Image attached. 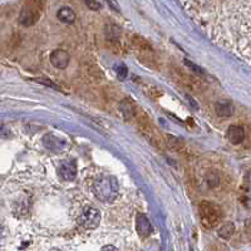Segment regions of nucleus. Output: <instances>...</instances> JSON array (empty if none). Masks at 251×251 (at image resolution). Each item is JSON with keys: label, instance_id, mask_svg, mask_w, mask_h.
I'll list each match as a JSON object with an SVG mask.
<instances>
[{"label": "nucleus", "instance_id": "24", "mask_svg": "<svg viewBox=\"0 0 251 251\" xmlns=\"http://www.w3.org/2000/svg\"><path fill=\"white\" fill-rule=\"evenodd\" d=\"M107 3H108V5L112 8L113 10H116V12H119V5H118V3L116 1V0H107Z\"/></svg>", "mask_w": 251, "mask_h": 251}, {"label": "nucleus", "instance_id": "16", "mask_svg": "<svg viewBox=\"0 0 251 251\" xmlns=\"http://www.w3.org/2000/svg\"><path fill=\"white\" fill-rule=\"evenodd\" d=\"M234 233H235V225L233 222H226L218 229V235L220 236L221 239L229 240L234 235Z\"/></svg>", "mask_w": 251, "mask_h": 251}, {"label": "nucleus", "instance_id": "1", "mask_svg": "<svg viewBox=\"0 0 251 251\" xmlns=\"http://www.w3.org/2000/svg\"><path fill=\"white\" fill-rule=\"evenodd\" d=\"M93 192L98 200L104 203H112L118 197L119 184L113 176H100L93 182Z\"/></svg>", "mask_w": 251, "mask_h": 251}, {"label": "nucleus", "instance_id": "23", "mask_svg": "<svg viewBox=\"0 0 251 251\" xmlns=\"http://www.w3.org/2000/svg\"><path fill=\"white\" fill-rule=\"evenodd\" d=\"M245 233H246V236H248V239L250 240V242H251V220L246 221Z\"/></svg>", "mask_w": 251, "mask_h": 251}, {"label": "nucleus", "instance_id": "9", "mask_svg": "<svg viewBox=\"0 0 251 251\" xmlns=\"http://www.w3.org/2000/svg\"><path fill=\"white\" fill-rule=\"evenodd\" d=\"M119 109H121L122 115H123V118L126 121H134L139 108L131 98H124L119 103Z\"/></svg>", "mask_w": 251, "mask_h": 251}, {"label": "nucleus", "instance_id": "22", "mask_svg": "<svg viewBox=\"0 0 251 251\" xmlns=\"http://www.w3.org/2000/svg\"><path fill=\"white\" fill-rule=\"evenodd\" d=\"M8 137H10L9 128H6L3 124H0V138H8Z\"/></svg>", "mask_w": 251, "mask_h": 251}, {"label": "nucleus", "instance_id": "3", "mask_svg": "<svg viewBox=\"0 0 251 251\" xmlns=\"http://www.w3.org/2000/svg\"><path fill=\"white\" fill-rule=\"evenodd\" d=\"M134 119H136L137 124H138L141 134L146 137V139L150 141V143H152L153 146H156L157 149H162L165 145L164 137L161 136L160 132L154 128V126L151 123V119L147 117V115L143 113L141 109H138Z\"/></svg>", "mask_w": 251, "mask_h": 251}, {"label": "nucleus", "instance_id": "20", "mask_svg": "<svg viewBox=\"0 0 251 251\" xmlns=\"http://www.w3.org/2000/svg\"><path fill=\"white\" fill-rule=\"evenodd\" d=\"M220 180H218V177L216 175H210V177H207V184H209L210 187H216V186H218V184H220Z\"/></svg>", "mask_w": 251, "mask_h": 251}, {"label": "nucleus", "instance_id": "12", "mask_svg": "<svg viewBox=\"0 0 251 251\" xmlns=\"http://www.w3.org/2000/svg\"><path fill=\"white\" fill-rule=\"evenodd\" d=\"M137 231L142 237H149L152 234V225L145 214H138L136 218Z\"/></svg>", "mask_w": 251, "mask_h": 251}, {"label": "nucleus", "instance_id": "19", "mask_svg": "<svg viewBox=\"0 0 251 251\" xmlns=\"http://www.w3.org/2000/svg\"><path fill=\"white\" fill-rule=\"evenodd\" d=\"M84 3L91 10H100V8H102L97 0H84Z\"/></svg>", "mask_w": 251, "mask_h": 251}, {"label": "nucleus", "instance_id": "18", "mask_svg": "<svg viewBox=\"0 0 251 251\" xmlns=\"http://www.w3.org/2000/svg\"><path fill=\"white\" fill-rule=\"evenodd\" d=\"M184 63L187 66L188 69H191V72H195L196 74H199V76H203V74H205V72H203L202 68L199 67V66H196V64L192 63L191 61H188V59H184Z\"/></svg>", "mask_w": 251, "mask_h": 251}, {"label": "nucleus", "instance_id": "4", "mask_svg": "<svg viewBox=\"0 0 251 251\" xmlns=\"http://www.w3.org/2000/svg\"><path fill=\"white\" fill-rule=\"evenodd\" d=\"M130 43L132 48H134V50L138 55L139 59L142 61V63H145L149 67L153 68L154 64L157 63V59H156L154 50L151 44L145 38H142L141 35H137V34L131 36Z\"/></svg>", "mask_w": 251, "mask_h": 251}, {"label": "nucleus", "instance_id": "14", "mask_svg": "<svg viewBox=\"0 0 251 251\" xmlns=\"http://www.w3.org/2000/svg\"><path fill=\"white\" fill-rule=\"evenodd\" d=\"M57 18L58 20L62 21L63 24H73L76 21L77 17L76 13L72 8H68V6H63L61 9L58 10L57 13Z\"/></svg>", "mask_w": 251, "mask_h": 251}, {"label": "nucleus", "instance_id": "17", "mask_svg": "<svg viewBox=\"0 0 251 251\" xmlns=\"http://www.w3.org/2000/svg\"><path fill=\"white\" fill-rule=\"evenodd\" d=\"M113 70H115L116 76L118 77V79H121V81H124V79L127 78L128 76V68L126 67V64L121 63V62H118L113 66Z\"/></svg>", "mask_w": 251, "mask_h": 251}, {"label": "nucleus", "instance_id": "21", "mask_svg": "<svg viewBox=\"0 0 251 251\" xmlns=\"http://www.w3.org/2000/svg\"><path fill=\"white\" fill-rule=\"evenodd\" d=\"M35 81L38 83H40V84H44V85H47V87H50V88H54V89H58V85H55L54 83L51 82V81H49V79L38 78V79H35Z\"/></svg>", "mask_w": 251, "mask_h": 251}, {"label": "nucleus", "instance_id": "8", "mask_svg": "<svg viewBox=\"0 0 251 251\" xmlns=\"http://www.w3.org/2000/svg\"><path fill=\"white\" fill-rule=\"evenodd\" d=\"M49 61H50L51 66L57 69H66L69 64L70 57L68 51L63 50V49H55L51 51Z\"/></svg>", "mask_w": 251, "mask_h": 251}, {"label": "nucleus", "instance_id": "6", "mask_svg": "<svg viewBox=\"0 0 251 251\" xmlns=\"http://www.w3.org/2000/svg\"><path fill=\"white\" fill-rule=\"evenodd\" d=\"M171 76L172 78L175 79L176 82L179 83L180 85L186 89V91H190V92H201L203 89V83L200 78H197V77L192 76L190 73H186L184 70L180 69V68H176L173 67L172 70H171Z\"/></svg>", "mask_w": 251, "mask_h": 251}, {"label": "nucleus", "instance_id": "11", "mask_svg": "<svg viewBox=\"0 0 251 251\" xmlns=\"http://www.w3.org/2000/svg\"><path fill=\"white\" fill-rule=\"evenodd\" d=\"M227 139L233 145H240L245 139V130L241 126H230L227 128Z\"/></svg>", "mask_w": 251, "mask_h": 251}, {"label": "nucleus", "instance_id": "15", "mask_svg": "<svg viewBox=\"0 0 251 251\" xmlns=\"http://www.w3.org/2000/svg\"><path fill=\"white\" fill-rule=\"evenodd\" d=\"M215 111L220 117H230L234 113V106L229 100H220L215 104Z\"/></svg>", "mask_w": 251, "mask_h": 251}, {"label": "nucleus", "instance_id": "25", "mask_svg": "<svg viewBox=\"0 0 251 251\" xmlns=\"http://www.w3.org/2000/svg\"><path fill=\"white\" fill-rule=\"evenodd\" d=\"M103 250H117V248H115V246H104V248H103Z\"/></svg>", "mask_w": 251, "mask_h": 251}, {"label": "nucleus", "instance_id": "10", "mask_svg": "<svg viewBox=\"0 0 251 251\" xmlns=\"http://www.w3.org/2000/svg\"><path fill=\"white\" fill-rule=\"evenodd\" d=\"M59 173L66 181H73L77 176V165L74 161H63L59 166Z\"/></svg>", "mask_w": 251, "mask_h": 251}, {"label": "nucleus", "instance_id": "5", "mask_svg": "<svg viewBox=\"0 0 251 251\" xmlns=\"http://www.w3.org/2000/svg\"><path fill=\"white\" fill-rule=\"evenodd\" d=\"M43 10L42 0H27L19 14V21L23 27H32L39 20Z\"/></svg>", "mask_w": 251, "mask_h": 251}, {"label": "nucleus", "instance_id": "2", "mask_svg": "<svg viewBox=\"0 0 251 251\" xmlns=\"http://www.w3.org/2000/svg\"><path fill=\"white\" fill-rule=\"evenodd\" d=\"M199 215H200L201 224L206 229H214L221 222L224 212L220 206L216 205L215 202L203 200L199 205Z\"/></svg>", "mask_w": 251, "mask_h": 251}, {"label": "nucleus", "instance_id": "13", "mask_svg": "<svg viewBox=\"0 0 251 251\" xmlns=\"http://www.w3.org/2000/svg\"><path fill=\"white\" fill-rule=\"evenodd\" d=\"M165 143L168 146L169 150H172V151L177 152V153L180 154L188 153V150L187 147H186V145H184L182 141H180L179 138H176V137L167 134V136H165Z\"/></svg>", "mask_w": 251, "mask_h": 251}, {"label": "nucleus", "instance_id": "7", "mask_svg": "<svg viewBox=\"0 0 251 251\" xmlns=\"http://www.w3.org/2000/svg\"><path fill=\"white\" fill-rule=\"evenodd\" d=\"M100 218H100V212L98 211L97 209L88 206V207H84V209L81 211L78 221L79 224L82 225L84 229H87V230H93V229L98 227V225L100 224Z\"/></svg>", "mask_w": 251, "mask_h": 251}]
</instances>
